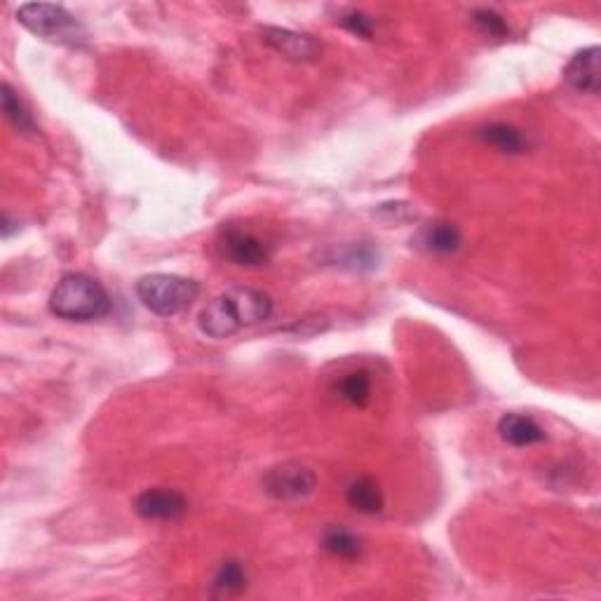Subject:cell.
<instances>
[{
    "instance_id": "30bf717a",
    "label": "cell",
    "mask_w": 601,
    "mask_h": 601,
    "mask_svg": "<svg viewBox=\"0 0 601 601\" xmlns=\"http://www.w3.org/2000/svg\"><path fill=\"white\" fill-rule=\"evenodd\" d=\"M498 435H501L503 442H508L510 447L517 449H526L533 447V444L545 442V430L540 428L531 416L524 414H505L501 421H498Z\"/></svg>"
},
{
    "instance_id": "8fae6325",
    "label": "cell",
    "mask_w": 601,
    "mask_h": 601,
    "mask_svg": "<svg viewBox=\"0 0 601 601\" xmlns=\"http://www.w3.org/2000/svg\"><path fill=\"white\" fill-rule=\"evenodd\" d=\"M477 139L484 141L486 146L496 148V151L508 155H522L529 148V139L522 130H517L515 125L508 123H491L477 130Z\"/></svg>"
},
{
    "instance_id": "d6986e66",
    "label": "cell",
    "mask_w": 601,
    "mask_h": 601,
    "mask_svg": "<svg viewBox=\"0 0 601 601\" xmlns=\"http://www.w3.org/2000/svg\"><path fill=\"white\" fill-rule=\"evenodd\" d=\"M341 26L360 38L374 36V24H371V19L367 15H362V12H348V15H343Z\"/></svg>"
},
{
    "instance_id": "7a4b0ae2",
    "label": "cell",
    "mask_w": 601,
    "mask_h": 601,
    "mask_svg": "<svg viewBox=\"0 0 601 601\" xmlns=\"http://www.w3.org/2000/svg\"><path fill=\"white\" fill-rule=\"evenodd\" d=\"M111 310L108 292L90 275L71 273L57 282L50 294V313L66 322L101 320Z\"/></svg>"
},
{
    "instance_id": "4fadbf2b",
    "label": "cell",
    "mask_w": 601,
    "mask_h": 601,
    "mask_svg": "<svg viewBox=\"0 0 601 601\" xmlns=\"http://www.w3.org/2000/svg\"><path fill=\"white\" fill-rule=\"evenodd\" d=\"M463 245V235L454 224H432L423 231V247L435 254H454Z\"/></svg>"
},
{
    "instance_id": "5b68a950",
    "label": "cell",
    "mask_w": 601,
    "mask_h": 601,
    "mask_svg": "<svg viewBox=\"0 0 601 601\" xmlns=\"http://www.w3.org/2000/svg\"><path fill=\"white\" fill-rule=\"evenodd\" d=\"M317 486V475L303 463L275 465L263 477V489L275 501H301L308 498Z\"/></svg>"
},
{
    "instance_id": "7c38bea8",
    "label": "cell",
    "mask_w": 601,
    "mask_h": 601,
    "mask_svg": "<svg viewBox=\"0 0 601 601\" xmlns=\"http://www.w3.org/2000/svg\"><path fill=\"white\" fill-rule=\"evenodd\" d=\"M346 501L353 510L362 512V515H378L386 508V498H383L381 489L371 477H357L353 484L348 486Z\"/></svg>"
},
{
    "instance_id": "5bb4252c",
    "label": "cell",
    "mask_w": 601,
    "mask_h": 601,
    "mask_svg": "<svg viewBox=\"0 0 601 601\" xmlns=\"http://www.w3.org/2000/svg\"><path fill=\"white\" fill-rule=\"evenodd\" d=\"M247 587V571L242 569L240 562L228 559L219 566L216 571L214 583H212V594L214 597H235Z\"/></svg>"
},
{
    "instance_id": "277c9868",
    "label": "cell",
    "mask_w": 601,
    "mask_h": 601,
    "mask_svg": "<svg viewBox=\"0 0 601 601\" xmlns=\"http://www.w3.org/2000/svg\"><path fill=\"white\" fill-rule=\"evenodd\" d=\"M198 294V282L170 273H151L137 282L139 301L158 317H174L184 313L198 299Z\"/></svg>"
},
{
    "instance_id": "6da1fadb",
    "label": "cell",
    "mask_w": 601,
    "mask_h": 601,
    "mask_svg": "<svg viewBox=\"0 0 601 601\" xmlns=\"http://www.w3.org/2000/svg\"><path fill=\"white\" fill-rule=\"evenodd\" d=\"M273 313V301L268 294L252 287H235L219 294L202 308L198 317L200 332L209 339H228L240 329L266 322Z\"/></svg>"
},
{
    "instance_id": "9c48e42d",
    "label": "cell",
    "mask_w": 601,
    "mask_h": 601,
    "mask_svg": "<svg viewBox=\"0 0 601 601\" xmlns=\"http://www.w3.org/2000/svg\"><path fill=\"white\" fill-rule=\"evenodd\" d=\"M221 247H224L226 259L233 261L235 266L259 268L268 261L266 245H263V242L256 238V235L238 231V228H231V231H226Z\"/></svg>"
},
{
    "instance_id": "ba28073f",
    "label": "cell",
    "mask_w": 601,
    "mask_h": 601,
    "mask_svg": "<svg viewBox=\"0 0 601 601\" xmlns=\"http://www.w3.org/2000/svg\"><path fill=\"white\" fill-rule=\"evenodd\" d=\"M261 36L263 43L273 47L282 57L292 59V62H313L317 54H320V45L310 36H306V33L278 29V26H266V29L261 31Z\"/></svg>"
},
{
    "instance_id": "52a82bcc",
    "label": "cell",
    "mask_w": 601,
    "mask_h": 601,
    "mask_svg": "<svg viewBox=\"0 0 601 601\" xmlns=\"http://www.w3.org/2000/svg\"><path fill=\"white\" fill-rule=\"evenodd\" d=\"M564 78L580 94H599L601 90V50L597 45L578 50L566 64Z\"/></svg>"
},
{
    "instance_id": "8992f818",
    "label": "cell",
    "mask_w": 601,
    "mask_h": 601,
    "mask_svg": "<svg viewBox=\"0 0 601 601\" xmlns=\"http://www.w3.org/2000/svg\"><path fill=\"white\" fill-rule=\"evenodd\" d=\"M134 510H137L141 519H148V522H172V519L186 515L188 501L179 491L146 489L134 501Z\"/></svg>"
},
{
    "instance_id": "ac0fdd59",
    "label": "cell",
    "mask_w": 601,
    "mask_h": 601,
    "mask_svg": "<svg viewBox=\"0 0 601 601\" xmlns=\"http://www.w3.org/2000/svg\"><path fill=\"white\" fill-rule=\"evenodd\" d=\"M472 22H475L479 33L489 38H505L510 33L508 22L494 10H475L472 12Z\"/></svg>"
},
{
    "instance_id": "9a60e30c",
    "label": "cell",
    "mask_w": 601,
    "mask_h": 601,
    "mask_svg": "<svg viewBox=\"0 0 601 601\" xmlns=\"http://www.w3.org/2000/svg\"><path fill=\"white\" fill-rule=\"evenodd\" d=\"M322 548L329 552V555L341 557V559H357L362 555V543L355 533H350L348 529H329L322 538Z\"/></svg>"
},
{
    "instance_id": "e0dca14e",
    "label": "cell",
    "mask_w": 601,
    "mask_h": 601,
    "mask_svg": "<svg viewBox=\"0 0 601 601\" xmlns=\"http://www.w3.org/2000/svg\"><path fill=\"white\" fill-rule=\"evenodd\" d=\"M3 113L10 120V125L22 134H33L36 132V123H33L31 113L26 111L24 101L19 99V94L12 90V85H3Z\"/></svg>"
},
{
    "instance_id": "3957f363",
    "label": "cell",
    "mask_w": 601,
    "mask_h": 601,
    "mask_svg": "<svg viewBox=\"0 0 601 601\" xmlns=\"http://www.w3.org/2000/svg\"><path fill=\"white\" fill-rule=\"evenodd\" d=\"M17 19L26 31L43 40H50V43L85 47L87 40H90L85 26L62 5L26 3L17 10Z\"/></svg>"
},
{
    "instance_id": "2e32d148",
    "label": "cell",
    "mask_w": 601,
    "mask_h": 601,
    "mask_svg": "<svg viewBox=\"0 0 601 601\" xmlns=\"http://www.w3.org/2000/svg\"><path fill=\"white\" fill-rule=\"evenodd\" d=\"M336 390H339L341 400L353 404V407H367L371 400V378L367 371H353V374L341 378Z\"/></svg>"
}]
</instances>
